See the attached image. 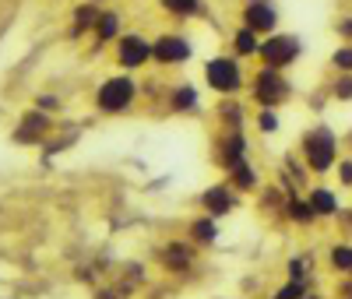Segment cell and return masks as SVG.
<instances>
[{
  "label": "cell",
  "mask_w": 352,
  "mask_h": 299,
  "mask_svg": "<svg viewBox=\"0 0 352 299\" xmlns=\"http://www.w3.org/2000/svg\"><path fill=\"white\" fill-rule=\"evenodd\" d=\"M300 159H303V169L307 173H317V176H324L338 166V134L324 124H317L310 127L303 137H300Z\"/></svg>",
  "instance_id": "1"
},
{
  "label": "cell",
  "mask_w": 352,
  "mask_h": 299,
  "mask_svg": "<svg viewBox=\"0 0 352 299\" xmlns=\"http://www.w3.org/2000/svg\"><path fill=\"white\" fill-rule=\"evenodd\" d=\"M134 99H138V81L127 74H109L96 92V109L106 116H116V113H127Z\"/></svg>",
  "instance_id": "2"
},
{
  "label": "cell",
  "mask_w": 352,
  "mask_h": 299,
  "mask_svg": "<svg viewBox=\"0 0 352 299\" xmlns=\"http://www.w3.org/2000/svg\"><path fill=\"white\" fill-rule=\"evenodd\" d=\"M250 96H254V102L261 109H278V106L289 102L292 85H289V78L278 67H261L254 74V81H250Z\"/></svg>",
  "instance_id": "3"
},
{
  "label": "cell",
  "mask_w": 352,
  "mask_h": 299,
  "mask_svg": "<svg viewBox=\"0 0 352 299\" xmlns=\"http://www.w3.org/2000/svg\"><path fill=\"white\" fill-rule=\"evenodd\" d=\"M204 85L219 96H236L247 85V74H243L236 56H212L208 64H204Z\"/></svg>",
  "instance_id": "4"
},
{
  "label": "cell",
  "mask_w": 352,
  "mask_h": 299,
  "mask_svg": "<svg viewBox=\"0 0 352 299\" xmlns=\"http://www.w3.org/2000/svg\"><path fill=\"white\" fill-rule=\"evenodd\" d=\"M300 53H303V46H300V39L296 36H278V32H272L268 39H261V64L264 67H278V71H285V67H292L300 60Z\"/></svg>",
  "instance_id": "5"
},
{
  "label": "cell",
  "mask_w": 352,
  "mask_h": 299,
  "mask_svg": "<svg viewBox=\"0 0 352 299\" xmlns=\"http://www.w3.org/2000/svg\"><path fill=\"white\" fill-rule=\"evenodd\" d=\"M148 60H155L152 56V43L144 39V36H120L116 39V64H120L124 71H138V67H144Z\"/></svg>",
  "instance_id": "6"
},
{
  "label": "cell",
  "mask_w": 352,
  "mask_h": 299,
  "mask_svg": "<svg viewBox=\"0 0 352 299\" xmlns=\"http://www.w3.org/2000/svg\"><path fill=\"white\" fill-rule=\"evenodd\" d=\"M50 131H53L50 113L32 109V113L21 116V124H18V131H14V141H18V144H43V141L50 137Z\"/></svg>",
  "instance_id": "7"
},
{
  "label": "cell",
  "mask_w": 352,
  "mask_h": 299,
  "mask_svg": "<svg viewBox=\"0 0 352 299\" xmlns=\"http://www.w3.org/2000/svg\"><path fill=\"white\" fill-rule=\"evenodd\" d=\"M197 204H201L204 215L226 219L232 208H236V194H232V184H215V187H208V190L197 197Z\"/></svg>",
  "instance_id": "8"
},
{
  "label": "cell",
  "mask_w": 352,
  "mask_h": 299,
  "mask_svg": "<svg viewBox=\"0 0 352 299\" xmlns=\"http://www.w3.org/2000/svg\"><path fill=\"white\" fill-rule=\"evenodd\" d=\"M190 53H194V46H190V39H184V36H159L155 43H152V56L159 60V64H166V67H173V64H184V60H190Z\"/></svg>",
  "instance_id": "9"
},
{
  "label": "cell",
  "mask_w": 352,
  "mask_h": 299,
  "mask_svg": "<svg viewBox=\"0 0 352 299\" xmlns=\"http://www.w3.org/2000/svg\"><path fill=\"white\" fill-rule=\"evenodd\" d=\"M243 25L254 28L257 36H272L275 32V25H278V11L272 4H264V0H247V8H243Z\"/></svg>",
  "instance_id": "10"
},
{
  "label": "cell",
  "mask_w": 352,
  "mask_h": 299,
  "mask_svg": "<svg viewBox=\"0 0 352 299\" xmlns=\"http://www.w3.org/2000/svg\"><path fill=\"white\" fill-rule=\"evenodd\" d=\"M194 243L190 239H169V247L162 254V264H166V272L169 275H187L190 272V264H194Z\"/></svg>",
  "instance_id": "11"
},
{
  "label": "cell",
  "mask_w": 352,
  "mask_h": 299,
  "mask_svg": "<svg viewBox=\"0 0 352 299\" xmlns=\"http://www.w3.org/2000/svg\"><path fill=\"white\" fill-rule=\"evenodd\" d=\"M226 173L229 169H236L240 162H247V141H243V134L240 131H226V137H222V148H219V159H215Z\"/></svg>",
  "instance_id": "12"
},
{
  "label": "cell",
  "mask_w": 352,
  "mask_h": 299,
  "mask_svg": "<svg viewBox=\"0 0 352 299\" xmlns=\"http://www.w3.org/2000/svg\"><path fill=\"white\" fill-rule=\"evenodd\" d=\"M307 201H310V208H314L317 219H335V215L342 212V201H338V194H335L331 187H310Z\"/></svg>",
  "instance_id": "13"
},
{
  "label": "cell",
  "mask_w": 352,
  "mask_h": 299,
  "mask_svg": "<svg viewBox=\"0 0 352 299\" xmlns=\"http://www.w3.org/2000/svg\"><path fill=\"white\" fill-rule=\"evenodd\" d=\"M187 239L194 247H212L215 239H219V219L212 215H197L190 225H187Z\"/></svg>",
  "instance_id": "14"
},
{
  "label": "cell",
  "mask_w": 352,
  "mask_h": 299,
  "mask_svg": "<svg viewBox=\"0 0 352 299\" xmlns=\"http://www.w3.org/2000/svg\"><path fill=\"white\" fill-rule=\"evenodd\" d=\"M201 106V96H197V85H176L169 92V109L173 113H194Z\"/></svg>",
  "instance_id": "15"
},
{
  "label": "cell",
  "mask_w": 352,
  "mask_h": 299,
  "mask_svg": "<svg viewBox=\"0 0 352 299\" xmlns=\"http://www.w3.org/2000/svg\"><path fill=\"white\" fill-rule=\"evenodd\" d=\"M232 53H236V56H257L261 53V36L254 32V28L240 25L236 36H232Z\"/></svg>",
  "instance_id": "16"
},
{
  "label": "cell",
  "mask_w": 352,
  "mask_h": 299,
  "mask_svg": "<svg viewBox=\"0 0 352 299\" xmlns=\"http://www.w3.org/2000/svg\"><path fill=\"white\" fill-rule=\"evenodd\" d=\"M229 184H232V190H243V194H250V190H257V169L250 166V162H240L236 169H229Z\"/></svg>",
  "instance_id": "17"
},
{
  "label": "cell",
  "mask_w": 352,
  "mask_h": 299,
  "mask_svg": "<svg viewBox=\"0 0 352 299\" xmlns=\"http://www.w3.org/2000/svg\"><path fill=\"white\" fill-rule=\"evenodd\" d=\"M328 264H331L335 275L352 278V243H335V247L328 250Z\"/></svg>",
  "instance_id": "18"
},
{
  "label": "cell",
  "mask_w": 352,
  "mask_h": 299,
  "mask_svg": "<svg viewBox=\"0 0 352 299\" xmlns=\"http://www.w3.org/2000/svg\"><path fill=\"white\" fill-rule=\"evenodd\" d=\"M96 39H99V46L109 43V39H120V14H116V11H102L99 21H96Z\"/></svg>",
  "instance_id": "19"
},
{
  "label": "cell",
  "mask_w": 352,
  "mask_h": 299,
  "mask_svg": "<svg viewBox=\"0 0 352 299\" xmlns=\"http://www.w3.org/2000/svg\"><path fill=\"white\" fill-rule=\"evenodd\" d=\"M310 292V282H300V278H285L275 292H272V299H303Z\"/></svg>",
  "instance_id": "20"
},
{
  "label": "cell",
  "mask_w": 352,
  "mask_h": 299,
  "mask_svg": "<svg viewBox=\"0 0 352 299\" xmlns=\"http://www.w3.org/2000/svg\"><path fill=\"white\" fill-rule=\"evenodd\" d=\"M285 215L296 222V225H310V222L317 219V215H314V208H310V201H296V197L285 204Z\"/></svg>",
  "instance_id": "21"
},
{
  "label": "cell",
  "mask_w": 352,
  "mask_h": 299,
  "mask_svg": "<svg viewBox=\"0 0 352 299\" xmlns=\"http://www.w3.org/2000/svg\"><path fill=\"white\" fill-rule=\"evenodd\" d=\"M159 4H162V11H169L176 18H190V14H197L201 0H159Z\"/></svg>",
  "instance_id": "22"
},
{
  "label": "cell",
  "mask_w": 352,
  "mask_h": 299,
  "mask_svg": "<svg viewBox=\"0 0 352 299\" xmlns=\"http://www.w3.org/2000/svg\"><path fill=\"white\" fill-rule=\"evenodd\" d=\"M331 96H335L338 102H352V71L335 78V85H331Z\"/></svg>",
  "instance_id": "23"
},
{
  "label": "cell",
  "mask_w": 352,
  "mask_h": 299,
  "mask_svg": "<svg viewBox=\"0 0 352 299\" xmlns=\"http://www.w3.org/2000/svg\"><path fill=\"white\" fill-rule=\"evenodd\" d=\"M331 67H335L338 74H349V71H352V46H338V49L331 53Z\"/></svg>",
  "instance_id": "24"
},
{
  "label": "cell",
  "mask_w": 352,
  "mask_h": 299,
  "mask_svg": "<svg viewBox=\"0 0 352 299\" xmlns=\"http://www.w3.org/2000/svg\"><path fill=\"white\" fill-rule=\"evenodd\" d=\"M131 292H134L131 285H106V289H96L92 299H127Z\"/></svg>",
  "instance_id": "25"
},
{
  "label": "cell",
  "mask_w": 352,
  "mask_h": 299,
  "mask_svg": "<svg viewBox=\"0 0 352 299\" xmlns=\"http://www.w3.org/2000/svg\"><path fill=\"white\" fill-rule=\"evenodd\" d=\"M335 173H338V187H345V190H352V155H345V159H338V166H335Z\"/></svg>",
  "instance_id": "26"
},
{
  "label": "cell",
  "mask_w": 352,
  "mask_h": 299,
  "mask_svg": "<svg viewBox=\"0 0 352 299\" xmlns=\"http://www.w3.org/2000/svg\"><path fill=\"white\" fill-rule=\"evenodd\" d=\"M257 127H261V134H275V131H278L275 109H261V113H257Z\"/></svg>",
  "instance_id": "27"
},
{
  "label": "cell",
  "mask_w": 352,
  "mask_h": 299,
  "mask_svg": "<svg viewBox=\"0 0 352 299\" xmlns=\"http://www.w3.org/2000/svg\"><path fill=\"white\" fill-rule=\"evenodd\" d=\"M289 278H300V282H310V264L303 257H292L289 261Z\"/></svg>",
  "instance_id": "28"
},
{
  "label": "cell",
  "mask_w": 352,
  "mask_h": 299,
  "mask_svg": "<svg viewBox=\"0 0 352 299\" xmlns=\"http://www.w3.org/2000/svg\"><path fill=\"white\" fill-rule=\"evenodd\" d=\"M36 109H43V113H60V99H53V96H39V99H36Z\"/></svg>",
  "instance_id": "29"
},
{
  "label": "cell",
  "mask_w": 352,
  "mask_h": 299,
  "mask_svg": "<svg viewBox=\"0 0 352 299\" xmlns=\"http://www.w3.org/2000/svg\"><path fill=\"white\" fill-rule=\"evenodd\" d=\"M335 32H338L345 43H352V14H349V18H342V21L335 25Z\"/></svg>",
  "instance_id": "30"
},
{
  "label": "cell",
  "mask_w": 352,
  "mask_h": 299,
  "mask_svg": "<svg viewBox=\"0 0 352 299\" xmlns=\"http://www.w3.org/2000/svg\"><path fill=\"white\" fill-rule=\"evenodd\" d=\"M303 299H320V296H317V292H307V296H303Z\"/></svg>",
  "instance_id": "31"
},
{
  "label": "cell",
  "mask_w": 352,
  "mask_h": 299,
  "mask_svg": "<svg viewBox=\"0 0 352 299\" xmlns=\"http://www.w3.org/2000/svg\"><path fill=\"white\" fill-rule=\"evenodd\" d=\"M345 141H349V144H352V134H349V137H345Z\"/></svg>",
  "instance_id": "32"
}]
</instances>
